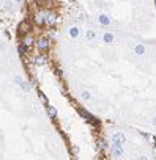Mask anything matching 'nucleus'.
I'll list each match as a JSON object with an SVG mask.
<instances>
[{"mask_svg": "<svg viewBox=\"0 0 156 160\" xmlns=\"http://www.w3.org/2000/svg\"><path fill=\"white\" fill-rule=\"evenodd\" d=\"M33 42H35V38H33L32 35L25 33V35H24V38H22V44H24L27 49H30V47L33 46Z\"/></svg>", "mask_w": 156, "mask_h": 160, "instance_id": "obj_11", "label": "nucleus"}, {"mask_svg": "<svg viewBox=\"0 0 156 160\" xmlns=\"http://www.w3.org/2000/svg\"><path fill=\"white\" fill-rule=\"evenodd\" d=\"M98 22H100L101 25H104V27L112 25V19H110V18H109V14H106V13L98 14Z\"/></svg>", "mask_w": 156, "mask_h": 160, "instance_id": "obj_7", "label": "nucleus"}, {"mask_svg": "<svg viewBox=\"0 0 156 160\" xmlns=\"http://www.w3.org/2000/svg\"><path fill=\"white\" fill-rule=\"evenodd\" d=\"M18 52H19V55H25V52H27V47L24 46V44H21V46H18Z\"/></svg>", "mask_w": 156, "mask_h": 160, "instance_id": "obj_17", "label": "nucleus"}, {"mask_svg": "<svg viewBox=\"0 0 156 160\" xmlns=\"http://www.w3.org/2000/svg\"><path fill=\"white\" fill-rule=\"evenodd\" d=\"M18 32H19L21 35H25V33H29V32H30V24H29L27 21L21 22V24H19V27H18Z\"/></svg>", "mask_w": 156, "mask_h": 160, "instance_id": "obj_12", "label": "nucleus"}, {"mask_svg": "<svg viewBox=\"0 0 156 160\" xmlns=\"http://www.w3.org/2000/svg\"><path fill=\"white\" fill-rule=\"evenodd\" d=\"M14 82H16V83H18V85L22 88V91H24V93H30L32 87L29 85V82H27V80H24L22 77H19V75H18V77L14 78Z\"/></svg>", "mask_w": 156, "mask_h": 160, "instance_id": "obj_6", "label": "nucleus"}, {"mask_svg": "<svg viewBox=\"0 0 156 160\" xmlns=\"http://www.w3.org/2000/svg\"><path fill=\"white\" fill-rule=\"evenodd\" d=\"M46 24H47V25H55V24H57V14H54V13H46Z\"/></svg>", "mask_w": 156, "mask_h": 160, "instance_id": "obj_13", "label": "nucleus"}, {"mask_svg": "<svg viewBox=\"0 0 156 160\" xmlns=\"http://www.w3.org/2000/svg\"><path fill=\"white\" fill-rule=\"evenodd\" d=\"M68 35H69V38H73V39H81V38H82V27H79V25H71V27L68 28Z\"/></svg>", "mask_w": 156, "mask_h": 160, "instance_id": "obj_3", "label": "nucleus"}, {"mask_svg": "<svg viewBox=\"0 0 156 160\" xmlns=\"http://www.w3.org/2000/svg\"><path fill=\"white\" fill-rule=\"evenodd\" d=\"M36 47H38L41 52H46V50L51 47V41H49V38H46V36L38 38V41H36Z\"/></svg>", "mask_w": 156, "mask_h": 160, "instance_id": "obj_5", "label": "nucleus"}, {"mask_svg": "<svg viewBox=\"0 0 156 160\" xmlns=\"http://www.w3.org/2000/svg\"><path fill=\"white\" fill-rule=\"evenodd\" d=\"M151 126H153V127H156V116H153V118H151Z\"/></svg>", "mask_w": 156, "mask_h": 160, "instance_id": "obj_20", "label": "nucleus"}, {"mask_svg": "<svg viewBox=\"0 0 156 160\" xmlns=\"http://www.w3.org/2000/svg\"><path fill=\"white\" fill-rule=\"evenodd\" d=\"M85 38H87V41L95 42V41L98 39V33H96L95 30H87V32H85Z\"/></svg>", "mask_w": 156, "mask_h": 160, "instance_id": "obj_14", "label": "nucleus"}, {"mask_svg": "<svg viewBox=\"0 0 156 160\" xmlns=\"http://www.w3.org/2000/svg\"><path fill=\"white\" fill-rule=\"evenodd\" d=\"M79 113H81V115H84L87 119H92V118H93V116H92V115H90L87 110H84V108H81V110H79Z\"/></svg>", "mask_w": 156, "mask_h": 160, "instance_id": "obj_18", "label": "nucleus"}, {"mask_svg": "<svg viewBox=\"0 0 156 160\" xmlns=\"http://www.w3.org/2000/svg\"><path fill=\"white\" fill-rule=\"evenodd\" d=\"M132 52H134L136 57H143V55L147 53V47H145L143 44H136L134 49H132Z\"/></svg>", "mask_w": 156, "mask_h": 160, "instance_id": "obj_9", "label": "nucleus"}, {"mask_svg": "<svg viewBox=\"0 0 156 160\" xmlns=\"http://www.w3.org/2000/svg\"><path fill=\"white\" fill-rule=\"evenodd\" d=\"M98 148H100V149H104V143H103V141H100V144H98Z\"/></svg>", "mask_w": 156, "mask_h": 160, "instance_id": "obj_21", "label": "nucleus"}, {"mask_svg": "<svg viewBox=\"0 0 156 160\" xmlns=\"http://www.w3.org/2000/svg\"><path fill=\"white\" fill-rule=\"evenodd\" d=\"M46 112H47V116L51 118V119H55L57 118V108L55 107H52V105H47V108H46Z\"/></svg>", "mask_w": 156, "mask_h": 160, "instance_id": "obj_15", "label": "nucleus"}, {"mask_svg": "<svg viewBox=\"0 0 156 160\" xmlns=\"http://www.w3.org/2000/svg\"><path fill=\"white\" fill-rule=\"evenodd\" d=\"M101 42L106 44V46H114L117 42V38H115V35L112 32H104L101 35Z\"/></svg>", "mask_w": 156, "mask_h": 160, "instance_id": "obj_1", "label": "nucleus"}, {"mask_svg": "<svg viewBox=\"0 0 156 160\" xmlns=\"http://www.w3.org/2000/svg\"><path fill=\"white\" fill-rule=\"evenodd\" d=\"M110 141H112V144H125L126 143V137H125V133L123 132H120V130H117V132H114L112 135H110Z\"/></svg>", "mask_w": 156, "mask_h": 160, "instance_id": "obj_2", "label": "nucleus"}, {"mask_svg": "<svg viewBox=\"0 0 156 160\" xmlns=\"http://www.w3.org/2000/svg\"><path fill=\"white\" fill-rule=\"evenodd\" d=\"M79 99L84 101V102H89V101L93 99V94H92V91H89V90H79Z\"/></svg>", "mask_w": 156, "mask_h": 160, "instance_id": "obj_8", "label": "nucleus"}, {"mask_svg": "<svg viewBox=\"0 0 156 160\" xmlns=\"http://www.w3.org/2000/svg\"><path fill=\"white\" fill-rule=\"evenodd\" d=\"M35 63H36L38 66H44V64H46V58H44L43 55H38V57L35 58Z\"/></svg>", "mask_w": 156, "mask_h": 160, "instance_id": "obj_16", "label": "nucleus"}, {"mask_svg": "<svg viewBox=\"0 0 156 160\" xmlns=\"http://www.w3.org/2000/svg\"><path fill=\"white\" fill-rule=\"evenodd\" d=\"M110 157L112 158H123L125 157V151H123L121 144H112V148H110Z\"/></svg>", "mask_w": 156, "mask_h": 160, "instance_id": "obj_4", "label": "nucleus"}, {"mask_svg": "<svg viewBox=\"0 0 156 160\" xmlns=\"http://www.w3.org/2000/svg\"><path fill=\"white\" fill-rule=\"evenodd\" d=\"M40 101H41V102H43L44 105H47V98H46V96H44L43 93H40Z\"/></svg>", "mask_w": 156, "mask_h": 160, "instance_id": "obj_19", "label": "nucleus"}, {"mask_svg": "<svg viewBox=\"0 0 156 160\" xmlns=\"http://www.w3.org/2000/svg\"><path fill=\"white\" fill-rule=\"evenodd\" d=\"M14 2H16V3H21V2H24V0H14Z\"/></svg>", "mask_w": 156, "mask_h": 160, "instance_id": "obj_22", "label": "nucleus"}, {"mask_svg": "<svg viewBox=\"0 0 156 160\" xmlns=\"http://www.w3.org/2000/svg\"><path fill=\"white\" fill-rule=\"evenodd\" d=\"M33 19H35V24H36V25H44V24H46V13L40 11V13L35 14Z\"/></svg>", "mask_w": 156, "mask_h": 160, "instance_id": "obj_10", "label": "nucleus"}]
</instances>
